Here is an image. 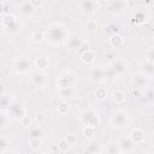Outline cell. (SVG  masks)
I'll use <instances>...</instances> for the list:
<instances>
[{"instance_id": "obj_16", "label": "cell", "mask_w": 154, "mask_h": 154, "mask_svg": "<svg viewBox=\"0 0 154 154\" xmlns=\"http://www.w3.org/2000/svg\"><path fill=\"white\" fill-rule=\"evenodd\" d=\"M118 143L122 149V153H131L134 152L135 146H136V143H134V141L130 137H122L118 141Z\"/></svg>"}, {"instance_id": "obj_20", "label": "cell", "mask_w": 154, "mask_h": 154, "mask_svg": "<svg viewBox=\"0 0 154 154\" xmlns=\"http://www.w3.org/2000/svg\"><path fill=\"white\" fill-rule=\"evenodd\" d=\"M108 43L112 48L117 49V48H122L124 46V37L119 34H113L109 36V40H108Z\"/></svg>"}, {"instance_id": "obj_19", "label": "cell", "mask_w": 154, "mask_h": 154, "mask_svg": "<svg viewBox=\"0 0 154 154\" xmlns=\"http://www.w3.org/2000/svg\"><path fill=\"white\" fill-rule=\"evenodd\" d=\"M129 137L134 141V143H136V144H141V143H143L144 142V132H143V130L141 129V128H135V129H132L131 131H130V134H129Z\"/></svg>"}, {"instance_id": "obj_14", "label": "cell", "mask_w": 154, "mask_h": 154, "mask_svg": "<svg viewBox=\"0 0 154 154\" xmlns=\"http://www.w3.org/2000/svg\"><path fill=\"white\" fill-rule=\"evenodd\" d=\"M140 73H142L143 76H146L147 78L154 77V63L149 61V60H144L140 64Z\"/></svg>"}, {"instance_id": "obj_37", "label": "cell", "mask_w": 154, "mask_h": 154, "mask_svg": "<svg viewBox=\"0 0 154 154\" xmlns=\"http://www.w3.org/2000/svg\"><path fill=\"white\" fill-rule=\"evenodd\" d=\"M8 146H10V140H7L5 136H1L0 137V153L2 154Z\"/></svg>"}, {"instance_id": "obj_44", "label": "cell", "mask_w": 154, "mask_h": 154, "mask_svg": "<svg viewBox=\"0 0 154 154\" xmlns=\"http://www.w3.org/2000/svg\"><path fill=\"white\" fill-rule=\"evenodd\" d=\"M29 1L31 2V5H32L35 8L42 7V6H43V2H45V0H29Z\"/></svg>"}, {"instance_id": "obj_42", "label": "cell", "mask_w": 154, "mask_h": 154, "mask_svg": "<svg viewBox=\"0 0 154 154\" xmlns=\"http://www.w3.org/2000/svg\"><path fill=\"white\" fill-rule=\"evenodd\" d=\"M146 60L154 63V47H150L146 51Z\"/></svg>"}, {"instance_id": "obj_45", "label": "cell", "mask_w": 154, "mask_h": 154, "mask_svg": "<svg viewBox=\"0 0 154 154\" xmlns=\"http://www.w3.org/2000/svg\"><path fill=\"white\" fill-rule=\"evenodd\" d=\"M87 49H89V45H88V42H84V43L82 45L81 49L78 51V54H79V53H82V52H84V51H87Z\"/></svg>"}, {"instance_id": "obj_25", "label": "cell", "mask_w": 154, "mask_h": 154, "mask_svg": "<svg viewBox=\"0 0 154 154\" xmlns=\"http://www.w3.org/2000/svg\"><path fill=\"white\" fill-rule=\"evenodd\" d=\"M31 41L34 43H41L42 41L46 40V35H45V31L42 30H35L31 32V36H30Z\"/></svg>"}, {"instance_id": "obj_40", "label": "cell", "mask_w": 154, "mask_h": 154, "mask_svg": "<svg viewBox=\"0 0 154 154\" xmlns=\"http://www.w3.org/2000/svg\"><path fill=\"white\" fill-rule=\"evenodd\" d=\"M65 140L67 141V143H69L70 146H73V144L77 143V136H76L75 134H67V135L65 136Z\"/></svg>"}, {"instance_id": "obj_4", "label": "cell", "mask_w": 154, "mask_h": 154, "mask_svg": "<svg viewBox=\"0 0 154 154\" xmlns=\"http://www.w3.org/2000/svg\"><path fill=\"white\" fill-rule=\"evenodd\" d=\"M79 120L83 125H91L97 128L100 124V116L94 108H85L79 113Z\"/></svg>"}, {"instance_id": "obj_17", "label": "cell", "mask_w": 154, "mask_h": 154, "mask_svg": "<svg viewBox=\"0 0 154 154\" xmlns=\"http://www.w3.org/2000/svg\"><path fill=\"white\" fill-rule=\"evenodd\" d=\"M19 13H20V16H23V17H31L34 13H35V11H36V8L31 5V2L28 0V1H23L20 5H19Z\"/></svg>"}, {"instance_id": "obj_8", "label": "cell", "mask_w": 154, "mask_h": 154, "mask_svg": "<svg viewBox=\"0 0 154 154\" xmlns=\"http://www.w3.org/2000/svg\"><path fill=\"white\" fill-rule=\"evenodd\" d=\"M29 82L37 88L45 87L47 83V75L42 70H34L29 73Z\"/></svg>"}, {"instance_id": "obj_2", "label": "cell", "mask_w": 154, "mask_h": 154, "mask_svg": "<svg viewBox=\"0 0 154 154\" xmlns=\"http://www.w3.org/2000/svg\"><path fill=\"white\" fill-rule=\"evenodd\" d=\"M2 31L7 35H17L22 31V24L18 18L12 13H5L1 17Z\"/></svg>"}, {"instance_id": "obj_29", "label": "cell", "mask_w": 154, "mask_h": 154, "mask_svg": "<svg viewBox=\"0 0 154 154\" xmlns=\"http://www.w3.org/2000/svg\"><path fill=\"white\" fill-rule=\"evenodd\" d=\"M42 144H43V141L40 137H30L29 140V147L34 150H38L42 147Z\"/></svg>"}, {"instance_id": "obj_5", "label": "cell", "mask_w": 154, "mask_h": 154, "mask_svg": "<svg viewBox=\"0 0 154 154\" xmlns=\"http://www.w3.org/2000/svg\"><path fill=\"white\" fill-rule=\"evenodd\" d=\"M12 69L17 75H28L31 72L32 63L26 57H17L12 63Z\"/></svg>"}, {"instance_id": "obj_38", "label": "cell", "mask_w": 154, "mask_h": 154, "mask_svg": "<svg viewBox=\"0 0 154 154\" xmlns=\"http://www.w3.org/2000/svg\"><path fill=\"white\" fill-rule=\"evenodd\" d=\"M19 123H20L22 126H24V128H29V126H31V125L34 124V118H30L29 116H25Z\"/></svg>"}, {"instance_id": "obj_9", "label": "cell", "mask_w": 154, "mask_h": 154, "mask_svg": "<svg viewBox=\"0 0 154 154\" xmlns=\"http://www.w3.org/2000/svg\"><path fill=\"white\" fill-rule=\"evenodd\" d=\"M89 78L94 83H101V82L108 79L107 78V69L99 67V66H95V67L90 69V71H89Z\"/></svg>"}, {"instance_id": "obj_11", "label": "cell", "mask_w": 154, "mask_h": 154, "mask_svg": "<svg viewBox=\"0 0 154 154\" xmlns=\"http://www.w3.org/2000/svg\"><path fill=\"white\" fill-rule=\"evenodd\" d=\"M84 42L85 41L79 35H70L67 41H66V43H65V46L70 52H77L78 53V51L81 49V47H82V45Z\"/></svg>"}, {"instance_id": "obj_15", "label": "cell", "mask_w": 154, "mask_h": 154, "mask_svg": "<svg viewBox=\"0 0 154 154\" xmlns=\"http://www.w3.org/2000/svg\"><path fill=\"white\" fill-rule=\"evenodd\" d=\"M96 1L95 0H82L79 4V10L83 14H91L96 10Z\"/></svg>"}, {"instance_id": "obj_21", "label": "cell", "mask_w": 154, "mask_h": 154, "mask_svg": "<svg viewBox=\"0 0 154 154\" xmlns=\"http://www.w3.org/2000/svg\"><path fill=\"white\" fill-rule=\"evenodd\" d=\"M12 102H13L12 95H11V94H5V93H2V95H1V101H0V108H1V111H7Z\"/></svg>"}, {"instance_id": "obj_26", "label": "cell", "mask_w": 154, "mask_h": 154, "mask_svg": "<svg viewBox=\"0 0 154 154\" xmlns=\"http://www.w3.org/2000/svg\"><path fill=\"white\" fill-rule=\"evenodd\" d=\"M94 96H95L96 100L103 101V100H106V97L108 96V91H107V89H106L105 87H97V88L95 89V91H94Z\"/></svg>"}, {"instance_id": "obj_30", "label": "cell", "mask_w": 154, "mask_h": 154, "mask_svg": "<svg viewBox=\"0 0 154 154\" xmlns=\"http://www.w3.org/2000/svg\"><path fill=\"white\" fill-rule=\"evenodd\" d=\"M10 114L6 111H1V116H0V128L1 130H4L7 125H10Z\"/></svg>"}, {"instance_id": "obj_6", "label": "cell", "mask_w": 154, "mask_h": 154, "mask_svg": "<svg viewBox=\"0 0 154 154\" xmlns=\"http://www.w3.org/2000/svg\"><path fill=\"white\" fill-rule=\"evenodd\" d=\"M6 112L10 114V117L12 119L18 120V122H20L25 116H28V111H26L25 105L23 102H19V101H13Z\"/></svg>"}, {"instance_id": "obj_18", "label": "cell", "mask_w": 154, "mask_h": 154, "mask_svg": "<svg viewBox=\"0 0 154 154\" xmlns=\"http://www.w3.org/2000/svg\"><path fill=\"white\" fill-rule=\"evenodd\" d=\"M79 55V59H81V61L83 63V64H85V65H90V64H93L94 61H95V59H96V54H95V52L93 51V49H87V51H84V52H82V53H79L78 54Z\"/></svg>"}, {"instance_id": "obj_31", "label": "cell", "mask_w": 154, "mask_h": 154, "mask_svg": "<svg viewBox=\"0 0 154 154\" xmlns=\"http://www.w3.org/2000/svg\"><path fill=\"white\" fill-rule=\"evenodd\" d=\"M84 26H85V30H87V31H89V32H95V31L97 30V28H99V24H97V22H96L95 19H88V20L85 22Z\"/></svg>"}, {"instance_id": "obj_23", "label": "cell", "mask_w": 154, "mask_h": 154, "mask_svg": "<svg viewBox=\"0 0 154 154\" xmlns=\"http://www.w3.org/2000/svg\"><path fill=\"white\" fill-rule=\"evenodd\" d=\"M70 109H71V106H70V103H69L66 100H61V102H59L58 106H57V112H58L60 116L67 114V113L70 112Z\"/></svg>"}, {"instance_id": "obj_12", "label": "cell", "mask_w": 154, "mask_h": 154, "mask_svg": "<svg viewBox=\"0 0 154 154\" xmlns=\"http://www.w3.org/2000/svg\"><path fill=\"white\" fill-rule=\"evenodd\" d=\"M58 95L61 100H72L78 96V90L76 87H67V88H58Z\"/></svg>"}, {"instance_id": "obj_46", "label": "cell", "mask_w": 154, "mask_h": 154, "mask_svg": "<svg viewBox=\"0 0 154 154\" xmlns=\"http://www.w3.org/2000/svg\"><path fill=\"white\" fill-rule=\"evenodd\" d=\"M95 1H96L99 5H103V4H106L108 0H95Z\"/></svg>"}, {"instance_id": "obj_34", "label": "cell", "mask_w": 154, "mask_h": 154, "mask_svg": "<svg viewBox=\"0 0 154 154\" xmlns=\"http://www.w3.org/2000/svg\"><path fill=\"white\" fill-rule=\"evenodd\" d=\"M106 153H108V154H119V153H122V149L119 147V143L116 142V143L108 144L107 148H106Z\"/></svg>"}, {"instance_id": "obj_3", "label": "cell", "mask_w": 154, "mask_h": 154, "mask_svg": "<svg viewBox=\"0 0 154 154\" xmlns=\"http://www.w3.org/2000/svg\"><path fill=\"white\" fill-rule=\"evenodd\" d=\"M109 123L116 129H125L130 124V116L125 109H116L109 117Z\"/></svg>"}, {"instance_id": "obj_36", "label": "cell", "mask_w": 154, "mask_h": 154, "mask_svg": "<svg viewBox=\"0 0 154 154\" xmlns=\"http://www.w3.org/2000/svg\"><path fill=\"white\" fill-rule=\"evenodd\" d=\"M46 119H47L46 114H45V113H41V112H38V113H36V114L34 116V123H35L36 125H41L42 123L46 122Z\"/></svg>"}, {"instance_id": "obj_7", "label": "cell", "mask_w": 154, "mask_h": 154, "mask_svg": "<svg viewBox=\"0 0 154 154\" xmlns=\"http://www.w3.org/2000/svg\"><path fill=\"white\" fill-rule=\"evenodd\" d=\"M57 87L58 88H67V87H76V77L70 71L61 72L57 78Z\"/></svg>"}, {"instance_id": "obj_28", "label": "cell", "mask_w": 154, "mask_h": 154, "mask_svg": "<svg viewBox=\"0 0 154 154\" xmlns=\"http://www.w3.org/2000/svg\"><path fill=\"white\" fill-rule=\"evenodd\" d=\"M111 97H112V100L116 102V103H123L124 101H125V94H124V91H122V90H114V91H112V94H111Z\"/></svg>"}, {"instance_id": "obj_22", "label": "cell", "mask_w": 154, "mask_h": 154, "mask_svg": "<svg viewBox=\"0 0 154 154\" xmlns=\"http://www.w3.org/2000/svg\"><path fill=\"white\" fill-rule=\"evenodd\" d=\"M34 65L37 70H46L49 65V61H48V58L47 57H37L35 60H34Z\"/></svg>"}, {"instance_id": "obj_47", "label": "cell", "mask_w": 154, "mask_h": 154, "mask_svg": "<svg viewBox=\"0 0 154 154\" xmlns=\"http://www.w3.org/2000/svg\"><path fill=\"white\" fill-rule=\"evenodd\" d=\"M153 91H154V89H153Z\"/></svg>"}, {"instance_id": "obj_39", "label": "cell", "mask_w": 154, "mask_h": 154, "mask_svg": "<svg viewBox=\"0 0 154 154\" xmlns=\"http://www.w3.org/2000/svg\"><path fill=\"white\" fill-rule=\"evenodd\" d=\"M105 29H107V31H108L111 35L117 34V30H118V24H116L114 22H111V23H108V24L105 26Z\"/></svg>"}, {"instance_id": "obj_43", "label": "cell", "mask_w": 154, "mask_h": 154, "mask_svg": "<svg viewBox=\"0 0 154 154\" xmlns=\"http://www.w3.org/2000/svg\"><path fill=\"white\" fill-rule=\"evenodd\" d=\"M144 99H146V101L149 102V103L154 101V91H153V89H152V90L149 89V90L146 91V94H144Z\"/></svg>"}, {"instance_id": "obj_27", "label": "cell", "mask_w": 154, "mask_h": 154, "mask_svg": "<svg viewBox=\"0 0 154 154\" xmlns=\"http://www.w3.org/2000/svg\"><path fill=\"white\" fill-rule=\"evenodd\" d=\"M83 136L87 138V140H93L95 134H96V128L95 126H91V125H84L83 130Z\"/></svg>"}, {"instance_id": "obj_33", "label": "cell", "mask_w": 154, "mask_h": 154, "mask_svg": "<svg viewBox=\"0 0 154 154\" xmlns=\"http://www.w3.org/2000/svg\"><path fill=\"white\" fill-rule=\"evenodd\" d=\"M132 82H134L135 87H146V84H147V77L143 76L142 73H140V75H137L134 78Z\"/></svg>"}, {"instance_id": "obj_32", "label": "cell", "mask_w": 154, "mask_h": 154, "mask_svg": "<svg viewBox=\"0 0 154 154\" xmlns=\"http://www.w3.org/2000/svg\"><path fill=\"white\" fill-rule=\"evenodd\" d=\"M147 19V16L143 11H137L135 14H134V23L135 24H143Z\"/></svg>"}, {"instance_id": "obj_24", "label": "cell", "mask_w": 154, "mask_h": 154, "mask_svg": "<svg viewBox=\"0 0 154 154\" xmlns=\"http://www.w3.org/2000/svg\"><path fill=\"white\" fill-rule=\"evenodd\" d=\"M84 152L85 153H90V154H100L103 152L101 144H97V143H89L88 146H85L84 148Z\"/></svg>"}, {"instance_id": "obj_10", "label": "cell", "mask_w": 154, "mask_h": 154, "mask_svg": "<svg viewBox=\"0 0 154 154\" xmlns=\"http://www.w3.org/2000/svg\"><path fill=\"white\" fill-rule=\"evenodd\" d=\"M109 70L112 71V73H113V76L117 78V77H122L123 75H125L126 73V71H128V67H126V64L123 61V60H120V59H116V60H113L111 64H109Z\"/></svg>"}, {"instance_id": "obj_13", "label": "cell", "mask_w": 154, "mask_h": 154, "mask_svg": "<svg viewBox=\"0 0 154 154\" xmlns=\"http://www.w3.org/2000/svg\"><path fill=\"white\" fill-rule=\"evenodd\" d=\"M128 8L126 0H112L108 5V10L113 14H122Z\"/></svg>"}, {"instance_id": "obj_1", "label": "cell", "mask_w": 154, "mask_h": 154, "mask_svg": "<svg viewBox=\"0 0 154 154\" xmlns=\"http://www.w3.org/2000/svg\"><path fill=\"white\" fill-rule=\"evenodd\" d=\"M46 42L51 46H61L65 45L69 38V30L63 23H52L49 24L46 30Z\"/></svg>"}, {"instance_id": "obj_41", "label": "cell", "mask_w": 154, "mask_h": 154, "mask_svg": "<svg viewBox=\"0 0 154 154\" xmlns=\"http://www.w3.org/2000/svg\"><path fill=\"white\" fill-rule=\"evenodd\" d=\"M30 137H40L42 138L43 137V131L40 129V128H35L30 131Z\"/></svg>"}, {"instance_id": "obj_35", "label": "cell", "mask_w": 154, "mask_h": 154, "mask_svg": "<svg viewBox=\"0 0 154 154\" xmlns=\"http://www.w3.org/2000/svg\"><path fill=\"white\" fill-rule=\"evenodd\" d=\"M69 148H70V144L67 143V141H66L65 138H61V140L58 142V144H57V149H58L59 152H61V153L67 152Z\"/></svg>"}]
</instances>
